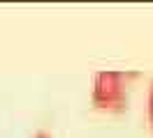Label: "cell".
Returning a JSON list of instances; mask_svg holds the SVG:
<instances>
[{"label":"cell","instance_id":"6da1fadb","mask_svg":"<svg viewBox=\"0 0 153 138\" xmlns=\"http://www.w3.org/2000/svg\"><path fill=\"white\" fill-rule=\"evenodd\" d=\"M137 72H114V69H102L93 76V88H91V99L95 106L105 108H123L128 104V90L125 81L137 78Z\"/></svg>","mask_w":153,"mask_h":138},{"label":"cell","instance_id":"7a4b0ae2","mask_svg":"<svg viewBox=\"0 0 153 138\" xmlns=\"http://www.w3.org/2000/svg\"><path fill=\"white\" fill-rule=\"evenodd\" d=\"M149 122L153 124V81H151V88H149Z\"/></svg>","mask_w":153,"mask_h":138},{"label":"cell","instance_id":"3957f363","mask_svg":"<svg viewBox=\"0 0 153 138\" xmlns=\"http://www.w3.org/2000/svg\"><path fill=\"white\" fill-rule=\"evenodd\" d=\"M33 138H51V136H49L47 131H37V134H35V136H33Z\"/></svg>","mask_w":153,"mask_h":138}]
</instances>
